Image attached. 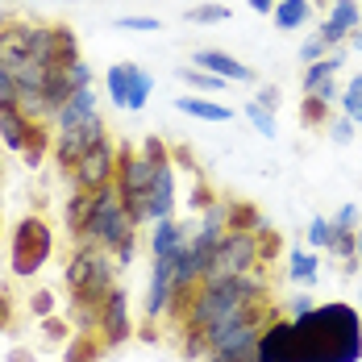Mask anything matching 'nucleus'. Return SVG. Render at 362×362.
<instances>
[{
	"label": "nucleus",
	"mask_w": 362,
	"mask_h": 362,
	"mask_svg": "<svg viewBox=\"0 0 362 362\" xmlns=\"http://www.w3.org/2000/svg\"><path fill=\"white\" fill-rule=\"evenodd\" d=\"M362 321L350 304H321L296 321V350L288 362H358Z\"/></svg>",
	"instance_id": "f257e3e1"
},
{
	"label": "nucleus",
	"mask_w": 362,
	"mask_h": 362,
	"mask_svg": "<svg viewBox=\"0 0 362 362\" xmlns=\"http://www.w3.org/2000/svg\"><path fill=\"white\" fill-rule=\"evenodd\" d=\"M154 175H158V167L146 154H134L129 142L117 150V192H121L125 213L138 225L150 221V187H154Z\"/></svg>",
	"instance_id": "f03ea898"
},
{
	"label": "nucleus",
	"mask_w": 362,
	"mask_h": 362,
	"mask_svg": "<svg viewBox=\"0 0 362 362\" xmlns=\"http://www.w3.org/2000/svg\"><path fill=\"white\" fill-rule=\"evenodd\" d=\"M134 229H138V221L125 213L117 183L100 187V192H96V217H92V225H88V233H83V238H88L92 246H100V250L117 254L121 242H129V238H134Z\"/></svg>",
	"instance_id": "7ed1b4c3"
},
{
	"label": "nucleus",
	"mask_w": 362,
	"mask_h": 362,
	"mask_svg": "<svg viewBox=\"0 0 362 362\" xmlns=\"http://www.w3.org/2000/svg\"><path fill=\"white\" fill-rule=\"evenodd\" d=\"M112 254L100 250V246H79L67 262V288L71 296H83V300H105L117 284H112Z\"/></svg>",
	"instance_id": "20e7f679"
},
{
	"label": "nucleus",
	"mask_w": 362,
	"mask_h": 362,
	"mask_svg": "<svg viewBox=\"0 0 362 362\" xmlns=\"http://www.w3.org/2000/svg\"><path fill=\"white\" fill-rule=\"evenodd\" d=\"M54 250V238H50V225L42 217H21L13 229V275L17 279H30L42 271V262Z\"/></svg>",
	"instance_id": "39448f33"
},
{
	"label": "nucleus",
	"mask_w": 362,
	"mask_h": 362,
	"mask_svg": "<svg viewBox=\"0 0 362 362\" xmlns=\"http://www.w3.org/2000/svg\"><path fill=\"white\" fill-rule=\"evenodd\" d=\"M258 267V246H254V233H225L213 250V267L204 279H233V275H246Z\"/></svg>",
	"instance_id": "423d86ee"
},
{
	"label": "nucleus",
	"mask_w": 362,
	"mask_h": 362,
	"mask_svg": "<svg viewBox=\"0 0 362 362\" xmlns=\"http://www.w3.org/2000/svg\"><path fill=\"white\" fill-rule=\"evenodd\" d=\"M71 180L75 187H83V192H100V187H109L117 183V150L112 142H96L92 150H83V158L71 167Z\"/></svg>",
	"instance_id": "0eeeda50"
},
{
	"label": "nucleus",
	"mask_w": 362,
	"mask_h": 362,
	"mask_svg": "<svg viewBox=\"0 0 362 362\" xmlns=\"http://www.w3.org/2000/svg\"><path fill=\"white\" fill-rule=\"evenodd\" d=\"M96 142H105V117H100V112H96L92 121L75 125V129H59V134H54V163H59L63 171H71L75 163L83 158V150H92Z\"/></svg>",
	"instance_id": "6e6552de"
},
{
	"label": "nucleus",
	"mask_w": 362,
	"mask_h": 362,
	"mask_svg": "<svg viewBox=\"0 0 362 362\" xmlns=\"http://www.w3.org/2000/svg\"><path fill=\"white\" fill-rule=\"evenodd\" d=\"M79 88H92V67H88L83 59H75L71 67H46V83H42V92H46L50 117L63 109Z\"/></svg>",
	"instance_id": "1a4fd4ad"
},
{
	"label": "nucleus",
	"mask_w": 362,
	"mask_h": 362,
	"mask_svg": "<svg viewBox=\"0 0 362 362\" xmlns=\"http://www.w3.org/2000/svg\"><path fill=\"white\" fill-rule=\"evenodd\" d=\"M175 267H180V250L154 258V275H150V288H146V317H150V321H158V317L171 308V296H175Z\"/></svg>",
	"instance_id": "9d476101"
},
{
	"label": "nucleus",
	"mask_w": 362,
	"mask_h": 362,
	"mask_svg": "<svg viewBox=\"0 0 362 362\" xmlns=\"http://www.w3.org/2000/svg\"><path fill=\"white\" fill-rule=\"evenodd\" d=\"M129 333H134V325H129V296L121 288H112L105 296V313H100V341L105 346H121V341H129Z\"/></svg>",
	"instance_id": "9b49d317"
},
{
	"label": "nucleus",
	"mask_w": 362,
	"mask_h": 362,
	"mask_svg": "<svg viewBox=\"0 0 362 362\" xmlns=\"http://www.w3.org/2000/svg\"><path fill=\"white\" fill-rule=\"evenodd\" d=\"M296 350V321H271L262 329L258 346H254V358L258 362H288Z\"/></svg>",
	"instance_id": "f8f14e48"
},
{
	"label": "nucleus",
	"mask_w": 362,
	"mask_h": 362,
	"mask_svg": "<svg viewBox=\"0 0 362 362\" xmlns=\"http://www.w3.org/2000/svg\"><path fill=\"white\" fill-rule=\"evenodd\" d=\"M30 117L21 112V105H17V96H8V100H0V142L8 146V150H25V138H30Z\"/></svg>",
	"instance_id": "ddd939ff"
},
{
	"label": "nucleus",
	"mask_w": 362,
	"mask_h": 362,
	"mask_svg": "<svg viewBox=\"0 0 362 362\" xmlns=\"http://www.w3.org/2000/svg\"><path fill=\"white\" fill-rule=\"evenodd\" d=\"M192 67H204V71L221 75V79H238V83H250V79H254L250 67H246V63H238V59H233V54H225V50H200Z\"/></svg>",
	"instance_id": "4468645a"
},
{
	"label": "nucleus",
	"mask_w": 362,
	"mask_h": 362,
	"mask_svg": "<svg viewBox=\"0 0 362 362\" xmlns=\"http://www.w3.org/2000/svg\"><path fill=\"white\" fill-rule=\"evenodd\" d=\"M171 209H175V167L163 163L154 175V187H150V221L171 217Z\"/></svg>",
	"instance_id": "2eb2a0df"
},
{
	"label": "nucleus",
	"mask_w": 362,
	"mask_h": 362,
	"mask_svg": "<svg viewBox=\"0 0 362 362\" xmlns=\"http://www.w3.org/2000/svg\"><path fill=\"white\" fill-rule=\"evenodd\" d=\"M92 117H96V92H92V88H79L71 100L54 112V125H59V129H75V125H83V121H92Z\"/></svg>",
	"instance_id": "dca6fc26"
},
{
	"label": "nucleus",
	"mask_w": 362,
	"mask_h": 362,
	"mask_svg": "<svg viewBox=\"0 0 362 362\" xmlns=\"http://www.w3.org/2000/svg\"><path fill=\"white\" fill-rule=\"evenodd\" d=\"M96 217V192H83V187H75L71 200H67V209H63V221H67V229H71L75 238H83L88 233V225Z\"/></svg>",
	"instance_id": "f3484780"
},
{
	"label": "nucleus",
	"mask_w": 362,
	"mask_h": 362,
	"mask_svg": "<svg viewBox=\"0 0 362 362\" xmlns=\"http://www.w3.org/2000/svg\"><path fill=\"white\" fill-rule=\"evenodd\" d=\"M79 59V37L71 25H54L50 30V67H71Z\"/></svg>",
	"instance_id": "a211bd4d"
},
{
	"label": "nucleus",
	"mask_w": 362,
	"mask_h": 362,
	"mask_svg": "<svg viewBox=\"0 0 362 362\" xmlns=\"http://www.w3.org/2000/svg\"><path fill=\"white\" fill-rule=\"evenodd\" d=\"M183 242H187V229L175 225L171 217H163L158 221V229L150 233V250H154V258H158V254H175Z\"/></svg>",
	"instance_id": "6ab92c4d"
},
{
	"label": "nucleus",
	"mask_w": 362,
	"mask_h": 362,
	"mask_svg": "<svg viewBox=\"0 0 362 362\" xmlns=\"http://www.w3.org/2000/svg\"><path fill=\"white\" fill-rule=\"evenodd\" d=\"M308 13H313V0H279L275 4V25L284 34H291V30H300L308 21Z\"/></svg>",
	"instance_id": "aec40b11"
},
{
	"label": "nucleus",
	"mask_w": 362,
	"mask_h": 362,
	"mask_svg": "<svg viewBox=\"0 0 362 362\" xmlns=\"http://www.w3.org/2000/svg\"><path fill=\"white\" fill-rule=\"evenodd\" d=\"M262 229V213L250 200H229V233H258Z\"/></svg>",
	"instance_id": "412c9836"
},
{
	"label": "nucleus",
	"mask_w": 362,
	"mask_h": 362,
	"mask_svg": "<svg viewBox=\"0 0 362 362\" xmlns=\"http://www.w3.org/2000/svg\"><path fill=\"white\" fill-rule=\"evenodd\" d=\"M100 350H105V341H96L92 333H75L63 350V362H100Z\"/></svg>",
	"instance_id": "4be33fe9"
},
{
	"label": "nucleus",
	"mask_w": 362,
	"mask_h": 362,
	"mask_svg": "<svg viewBox=\"0 0 362 362\" xmlns=\"http://www.w3.org/2000/svg\"><path fill=\"white\" fill-rule=\"evenodd\" d=\"M46 150H50V129H46V121H34L30 125V138H25V150H21L25 167H42Z\"/></svg>",
	"instance_id": "5701e85b"
},
{
	"label": "nucleus",
	"mask_w": 362,
	"mask_h": 362,
	"mask_svg": "<svg viewBox=\"0 0 362 362\" xmlns=\"http://www.w3.org/2000/svg\"><path fill=\"white\" fill-rule=\"evenodd\" d=\"M180 105V112H187V117H200V121H233V112L225 109V105H213V100H196V96H183V100H175Z\"/></svg>",
	"instance_id": "b1692460"
},
{
	"label": "nucleus",
	"mask_w": 362,
	"mask_h": 362,
	"mask_svg": "<svg viewBox=\"0 0 362 362\" xmlns=\"http://www.w3.org/2000/svg\"><path fill=\"white\" fill-rule=\"evenodd\" d=\"M325 21H329V25H337L341 34H354V30H358V21H362L358 0H333V13H329Z\"/></svg>",
	"instance_id": "393cba45"
},
{
	"label": "nucleus",
	"mask_w": 362,
	"mask_h": 362,
	"mask_svg": "<svg viewBox=\"0 0 362 362\" xmlns=\"http://www.w3.org/2000/svg\"><path fill=\"white\" fill-rule=\"evenodd\" d=\"M341 67V54H325V59H317V63H308V71H304V96L308 92H317L325 79H333V71Z\"/></svg>",
	"instance_id": "a878e982"
},
{
	"label": "nucleus",
	"mask_w": 362,
	"mask_h": 362,
	"mask_svg": "<svg viewBox=\"0 0 362 362\" xmlns=\"http://www.w3.org/2000/svg\"><path fill=\"white\" fill-rule=\"evenodd\" d=\"M150 88H154V79H150V71H142V67H134L129 63V105L125 109L129 112H138L150 100Z\"/></svg>",
	"instance_id": "bb28decb"
},
{
	"label": "nucleus",
	"mask_w": 362,
	"mask_h": 362,
	"mask_svg": "<svg viewBox=\"0 0 362 362\" xmlns=\"http://www.w3.org/2000/svg\"><path fill=\"white\" fill-rule=\"evenodd\" d=\"M109 100L117 105V109H125V105H129V63L109 67Z\"/></svg>",
	"instance_id": "cd10ccee"
},
{
	"label": "nucleus",
	"mask_w": 362,
	"mask_h": 362,
	"mask_svg": "<svg viewBox=\"0 0 362 362\" xmlns=\"http://www.w3.org/2000/svg\"><path fill=\"white\" fill-rule=\"evenodd\" d=\"M183 17L192 25H221V21H229V8L225 4H200V8H187Z\"/></svg>",
	"instance_id": "c85d7f7f"
},
{
	"label": "nucleus",
	"mask_w": 362,
	"mask_h": 362,
	"mask_svg": "<svg viewBox=\"0 0 362 362\" xmlns=\"http://www.w3.org/2000/svg\"><path fill=\"white\" fill-rule=\"evenodd\" d=\"M300 121H304L308 129L325 125L329 121V100H321V96H304V105H300Z\"/></svg>",
	"instance_id": "c756f323"
},
{
	"label": "nucleus",
	"mask_w": 362,
	"mask_h": 362,
	"mask_svg": "<svg viewBox=\"0 0 362 362\" xmlns=\"http://www.w3.org/2000/svg\"><path fill=\"white\" fill-rule=\"evenodd\" d=\"M180 79H183V83H192L196 92H221V88H225V79H221V75L200 71V67H196V71H192V67H183Z\"/></svg>",
	"instance_id": "7c9ffc66"
},
{
	"label": "nucleus",
	"mask_w": 362,
	"mask_h": 362,
	"mask_svg": "<svg viewBox=\"0 0 362 362\" xmlns=\"http://www.w3.org/2000/svg\"><path fill=\"white\" fill-rule=\"evenodd\" d=\"M288 275L296 279V284H313V279H317V258H313V254H304V250H296V254H291Z\"/></svg>",
	"instance_id": "2f4dec72"
},
{
	"label": "nucleus",
	"mask_w": 362,
	"mask_h": 362,
	"mask_svg": "<svg viewBox=\"0 0 362 362\" xmlns=\"http://www.w3.org/2000/svg\"><path fill=\"white\" fill-rule=\"evenodd\" d=\"M341 112H346L350 121L362 117V75H354V79L346 83V92H341Z\"/></svg>",
	"instance_id": "473e14b6"
},
{
	"label": "nucleus",
	"mask_w": 362,
	"mask_h": 362,
	"mask_svg": "<svg viewBox=\"0 0 362 362\" xmlns=\"http://www.w3.org/2000/svg\"><path fill=\"white\" fill-rule=\"evenodd\" d=\"M354 233L358 229H341V225H333V242H329V250L337 254V258H346V262H354L358 254H354Z\"/></svg>",
	"instance_id": "72a5a7b5"
},
{
	"label": "nucleus",
	"mask_w": 362,
	"mask_h": 362,
	"mask_svg": "<svg viewBox=\"0 0 362 362\" xmlns=\"http://www.w3.org/2000/svg\"><path fill=\"white\" fill-rule=\"evenodd\" d=\"M254 246H258V262L267 267V262H275V258H279V246H284V242H279V233L258 229V233H254Z\"/></svg>",
	"instance_id": "f704fd0d"
},
{
	"label": "nucleus",
	"mask_w": 362,
	"mask_h": 362,
	"mask_svg": "<svg viewBox=\"0 0 362 362\" xmlns=\"http://www.w3.org/2000/svg\"><path fill=\"white\" fill-rule=\"evenodd\" d=\"M50 30L54 25H34V37H30V59H37L42 67H50Z\"/></svg>",
	"instance_id": "c9c22d12"
},
{
	"label": "nucleus",
	"mask_w": 362,
	"mask_h": 362,
	"mask_svg": "<svg viewBox=\"0 0 362 362\" xmlns=\"http://www.w3.org/2000/svg\"><path fill=\"white\" fill-rule=\"evenodd\" d=\"M246 117H250V125L262 138H275V117H271V109H262L258 100H250V105H246Z\"/></svg>",
	"instance_id": "e433bc0d"
},
{
	"label": "nucleus",
	"mask_w": 362,
	"mask_h": 362,
	"mask_svg": "<svg viewBox=\"0 0 362 362\" xmlns=\"http://www.w3.org/2000/svg\"><path fill=\"white\" fill-rule=\"evenodd\" d=\"M187 204H192V213H204V209H213V204H217V192L209 187V180H200V175H196V183H192V200H187Z\"/></svg>",
	"instance_id": "4c0bfd02"
},
{
	"label": "nucleus",
	"mask_w": 362,
	"mask_h": 362,
	"mask_svg": "<svg viewBox=\"0 0 362 362\" xmlns=\"http://www.w3.org/2000/svg\"><path fill=\"white\" fill-rule=\"evenodd\" d=\"M308 242H313V246H329V242H333V221L313 217V225H308Z\"/></svg>",
	"instance_id": "58836bf2"
},
{
	"label": "nucleus",
	"mask_w": 362,
	"mask_h": 362,
	"mask_svg": "<svg viewBox=\"0 0 362 362\" xmlns=\"http://www.w3.org/2000/svg\"><path fill=\"white\" fill-rule=\"evenodd\" d=\"M117 30H138V34H154L158 17H117Z\"/></svg>",
	"instance_id": "ea45409f"
},
{
	"label": "nucleus",
	"mask_w": 362,
	"mask_h": 362,
	"mask_svg": "<svg viewBox=\"0 0 362 362\" xmlns=\"http://www.w3.org/2000/svg\"><path fill=\"white\" fill-rule=\"evenodd\" d=\"M142 154L154 163V167H163V163H171V150L163 146V138H146V146H142Z\"/></svg>",
	"instance_id": "a19ab883"
},
{
	"label": "nucleus",
	"mask_w": 362,
	"mask_h": 362,
	"mask_svg": "<svg viewBox=\"0 0 362 362\" xmlns=\"http://www.w3.org/2000/svg\"><path fill=\"white\" fill-rule=\"evenodd\" d=\"M42 333H46V341H63V337L71 333V321H59V317H42Z\"/></svg>",
	"instance_id": "79ce46f5"
},
{
	"label": "nucleus",
	"mask_w": 362,
	"mask_h": 362,
	"mask_svg": "<svg viewBox=\"0 0 362 362\" xmlns=\"http://www.w3.org/2000/svg\"><path fill=\"white\" fill-rule=\"evenodd\" d=\"M30 313H34V317H50V313H54V296H50V291H34V296H30Z\"/></svg>",
	"instance_id": "37998d69"
},
{
	"label": "nucleus",
	"mask_w": 362,
	"mask_h": 362,
	"mask_svg": "<svg viewBox=\"0 0 362 362\" xmlns=\"http://www.w3.org/2000/svg\"><path fill=\"white\" fill-rule=\"evenodd\" d=\"M329 134H333V142H337V146H350V142H354V121H350V117H341V121H333V129H329Z\"/></svg>",
	"instance_id": "c03bdc74"
},
{
	"label": "nucleus",
	"mask_w": 362,
	"mask_h": 362,
	"mask_svg": "<svg viewBox=\"0 0 362 362\" xmlns=\"http://www.w3.org/2000/svg\"><path fill=\"white\" fill-rule=\"evenodd\" d=\"M325 42H321V37H308V42H304V46H300V54H304V59H308V63H317V59H325Z\"/></svg>",
	"instance_id": "a18cd8bd"
},
{
	"label": "nucleus",
	"mask_w": 362,
	"mask_h": 362,
	"mask_svg": "<svg viewBox=\"0 0 362 362\" xmlns=\"http://www.w3.org/2000/svg\"><path fill=\"white\" fill-rule=\"evenodd\" d=\"M258 105H262V109H279V88H275V83H267V88H262V92H258Z\"/></svg>",
	"instance_id": "49530a36"
},
{
	"label": "nucleus",
	"mask_w": 362,
	"mask_h": 362,
	"mask_svg": "<svg viewBox=\"0 0 362 362\" xmlns=\"http://www.w3.org/2000/svg\"><path fill=\"white\" fill-rule=\"evenodd\" d=\"M8 321H13V296L8 288H0V329H8Z\"/></svg>",
	"instance_id": "de8ad7c7"
},
{
	"label": "nucleus",
	"mask_w": 362,
	"mask_h": 362,
	"mask_svg": "<svg viewBox=\"0 0 362 362\" xmlns=\"http://www.w3.org/2000/svg\"><path fill=\"white\" fill-rule=\"evenodd\" d=\"M333 225H341V229H354V225H358V209H354V204H346V209L337 213V221H333Z\"/></svg>",
	"instance_id": "09e8293b"
},
{
	"label": "nucleus",
	"mask_w": 362,
	"mask_h": 362,
	"mask_svg": "<svg viewBox=\"0 0 362 362\" xmlns=\"http://www.w3.org/2000/svg\"><path fill=\"white\" fill-rule=\"evenodd\" d=\"M134 254H138V242H134V238H129V242H121V246H117V254H112V258H117V262H125V267H129V262H134Z\"/></svg>",
	"instance_id": "8fccbe9b"
},
{
	"label": "nucleus",
	"mask_w": 362,
	"mask_h": 362,
	"mask_svg": "<svg viewBox=\"0 0 362 362\" xmlns=\"http://www.w3.org/2000/svg\"><path fill=\"white\" fill-rule=\"evenodd\" d=\"M308 313H313V296H296V300H291V317L300 321V317H308Z\"/></svg>",
	"instance_id": "3c124183"
},
{
	"label": "nucleus",
	"mask_w": 362,
	"mask_h": 362,
	"mask_svg": "<svg viewBox=\"0 0 362 362\" xmlns=\"http://www.w3.org/2000/svg\"><path fill=\"white\" fill-rule=\"evenodd\" d=\"M8 96H13V71L0 63V100H8Z\"/></svg>",
	"instance_id": "603ef678"
},
{
	"label": "nucleus",
	"mask_w": 362,
	"mask_h": 362,
	"mask_svg": "<svg viewBox=\"0 0 362 362\" xmlns=\"http://www.w3.org/2000/svg\"><path fill=\"white\" fill-rule=\"evenodd\" d=\"M209 362H258V358H254V354H225V350H213Z\"/></svg>",
	"instance_id": "864d4df0"
},
{
	"label": "nucleus",
	"mask_w": 362,
	"mask_h": 362,
	"mask_svg": "<svg viewBox=\"0 0 362 362\" xmlns=\"http://www.w3.org/2000/svg\"><path fill=\"white\" fill-rule=\"evenodd\" d=\"M308 96H321V100H341V96H337V83H333V79H325V83H321L317 92H308Z\"/></svg>",
	"instance_id": "5fc2aeb1"
},
{
	"label": "nucleus",
	"mask_w": 362,
	"mask_h": 362,
	"mask_svg": "<svg viewBox=\"0 0 362 362\" xmlns=\"http://www.w3.org/2000/svg\"><path fill=\"white\" fill-rule=\"evenodd\" d=\"M246 4H250L254 13H275V4H279V0H246Z\"/></svg>",
	"instance_id": "6e6d98bb"
},
{
	"label": "nucleus",
	"mask_w": 362,
	"mask_h": 362,
	"mask_svg": "<svg viewBox=\"0 0 362 362\" xmlns=\"http://www.w3.org/2000/svg\"><path fill=\"white\" fill-rule=\"evenodd\" d=\"M175 158H180L183 167H192V171H196V158H192V150H187V146H175Z\"/></svg>",
	"instance_id": "4d7b16f0"
},
{
	"label": "nucleus",
	"mask_w": 362,
	"mask_h": 362,
	"mask_svg": "<svg viewBox=\"0 0 362 362\" xmlns=\"http://www.w3.org/2000/svg\"><path fill=\"white\" fill-rule=\"evenodd\" d=\"M8 362H34V354H30V350H13V354H8Z\"/></svg>",
	"instance_id": "13d9d810"
},
{
	"label": "nucleus",
	"mask_w": 362,
	"mask_h": 362,
	"mask_svg": "<svg viewBox=\"0 0 362 362\" xmlns=\"http://www.w3.org/2000/svg\"><path fill=\"white\" fill-rule=\"evenodd\" d=\"M354 254H358V258H362V229H358V233H354Z\"/></svg>",
	"instance_id": "bf43d9fd"
},
{
	"label": "nucleus",
	"mask_w": 362,
	"mask_h": 362,
	"mask_svg": "<svg viewBox=\"0 0 362 362\" xmlns=\"http://www.w3.org/2000/svg\"><path fill=\"white\" fill-rule=\"evenodd\" d=\"M354 50H358V54H362V34H354Z\"/></svg>",
	"instance_id": "052dcab7"
},
{
	"label": "nucleus",
	"mask_w": 362,
	"mask_h": 362,
	"mask_svg": "<svg viewBox=\"0 0 362 362\" xmlns=\"http://www.w3.org/2000/svg\"><path fill=\"white\" fill-rule=\"evenodd\" d=\"M63 4H71V0H63Z\"/></svg>",
	"instance_id": "680f3d73"
},
{
	"label": "nucleus",
	"mask_w": 362,
	"mask_h": 362,
	"mask_svg": "<svg viewBox=\"0 0 362 362\" xmlns=\"http://www.w3.org/2000/svg\"><path fill=\"white\" fill-rule=\"evenodd\" d=\"M358 125H362V117H358Z\"/></svg>",
	"instance_id": "e2e57ef3"
}]
</instances>
